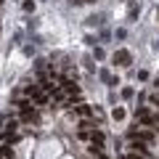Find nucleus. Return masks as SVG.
Wrapping results in <instances>:
<instances>
[{
	"mask_svg": "<svg viewBox=\"0 0 159 159\" xmlns=\"http://www.w3.org/2000/svg\"><path fill=\"white\" fill-rule=\"evenodd\" d=\"M130 61H133V56H130V51H117L114 53V64H119V66H130Z\"/></svg>",
	"mask_w": 159,
	"mask_h": 159,
	"instance_id": "nucleus-1",
	"label": "nucleus"
},
{
	"mask_svg": "<svg viewBox=\"0 0 159 159\" xmlns=\"http://www.w3.org/2000/svg\"><path fill=\"white\" fill-rule=\"evenodd\" d=\"M138 119H141V125H146V127L157 125V117H151V114H148L146 109H138Z\"/></svg>",
	"mask_w": 159,
	"mask_h": 159,
	"instance_id": "nucleus-2",
	"label": "nucleus"
},
{
	"mask_svg": "<svg viewBox=\"0 0 159 159\" xmlns=\"http://www.w3.org/2000/svg\"><path fill=\"white\" fill-rule=\"evenodd\" d=\"M72 109H74V114H80V117H85V119L93 117V109L88 106V103H77V106H72Z\"/></svg>",
	"mask_w": 159,
	"mask_h": 159,
	"instance_id": "nucleus-3",
	"label": "nucleus"
}]
</instances>
